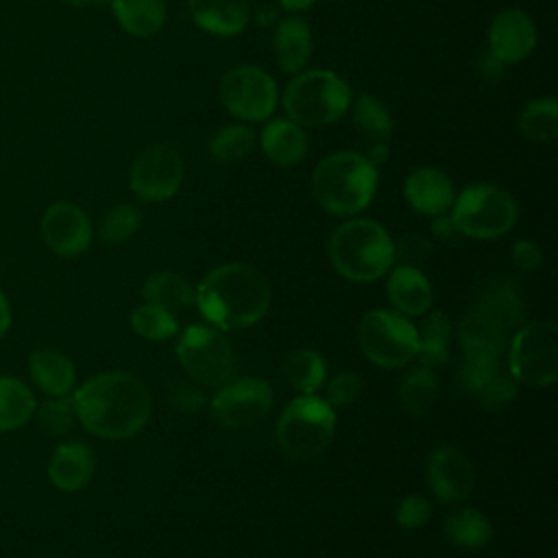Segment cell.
Wrapping results in <instances>:
<instances>
[{
  "mask_svg": "<svg viewBox=\"0 0 558 558\" xmlns=\"http://www.w3.org/2000/svg\"><path fill=\"white\" fill-rule=\"evenodd\" d=\"M76 421L94 436L122 440L135 436L150 416L146 384L126 371H105L72 392Z\"/></svg>",
  "mask_w": 558,
  "mask_h": 558,
  "instance_id": "cell-1",
  "label": "cell"
},
{
  "mask_svg": "<svg viewBox=\"0 0 558 558\" xmlns=\"http://www.w3.org/2000/svg\"><path fill=\"white\" fill-rule=\"evenodd\" d=\"M194 303L218 329L253 327L270 307L266 277L248 264L231 262L209 270L194 288Z\"/></svg>",
  "mask_w": 558,
  "mask_h": 558,
  "instance_id": "cell-2",
  "label": "cell"
},
{
  "mask_svg": "<svg viewBox=\"0 0 558 558\" xmlns=\"http://www.w3.org/2000/svg\"><path fill=\"white\" fill-rule=\"evenodd\" d=\"M377 166L357 150L327 155L312 174V194L331 216H355L366 209L377 192Z\"/></svg>",
  "mask_w": 558,
  "mask_h": 558,
  "instance_id": "cell-3",
  "label": "cell"
},
{
  "mask_svg": "<svg viewBox=\"0 0 558 558\" xmlns=\"http://www.w3.org/2000/svg\"><path fill=\"white\" fill-rule=\"evenodd\" d=\"M329 259L336 272L349 281H377L395 264V244L379 222L353 218L333 231Z\"/></svg>",
  "mask_w": 558,
  "mask_h": 558,
  "instance_id": "cell-4",
  "label": "cell"
},
{
  "mask_svg": "<svg viewBox=\"0 0 558 558\" xmlns=\"http://www.w3.org/2000/svg\"><path fill=\"white\" fill-rule=\"evenodd\" d=\"M281 105L288 120L303 129H320L349 111L351 87L331 70H305L286 85Z\"/></svg>",
  "mask_w": 558,
  "mask_h": 558,
  "instance_id": "cell-5",
  "label": "cell"
},
{
  "mask_svg": "<svg viewBox=\"0 0 558 558\" xmlns=\"http://www.w3.org/2000/svg\"><path fill=\"white\" fill-rule=\"evenodd\" d=\"M277 442L294 460H310L327 449L336 434V412L316 395L292 399L277 421Z\"/></svg>",
  "mask_w": 558,
  "mask_h": 558,
  "instance_id": "cell-6",
  "label": "cell"
},
{
  "mask_svg": "<svg viewBox=\"0 0 558 558\" xmlns=\"http://www.w3.org/2000/svg\"><path fill=\"white\" fill-rule=\"evenodd\" d=\"M519 218L514 198L499 185L473 183L456 194L451 220L460 235L475 240H495L506 235Z\"/></svg>",
  "mask_w": 558,
  "mask_h": 558,
  "instance_id": "cell-7",
  "label": "cell"
},
{
  "mask_svg": "<svg viewBox=\"0 0 558 558\" xmlns=\"http://www.w3.org/2000/svg\"><path fill=\"white\" fill-rule=\"evenodd\" d=\"M458 338L464 360L458 368V386L477 397L482 386L499 371L506 347V331L477 312H469L458 325Z\"/></svg>",
  "mask_w": 558,
  "mask_h": 558,
  "instance_id": "cell-8",
  "label": "cell"
},
{
  "mask_svg": "<svg viewBox=\"0 0 558 558\" xmlns=\"http://www.w3.org/2000/svg\"><path fill=\"white\" fill-rule=\"evenodd\" d=\"M362 353L381 368H401L416 355L418 331L395 310H371L357 327Z\"/></svg>",
  "mask_w": 558,
  "mask_h": 558,
  "instance_id": "cell-9",
  "label": "cell"
},
{
  "mask_svg": "<svg viewBox=\"0 0 558 558\" xmlns=\"http://www.w3.org/2000/svg\"><path fill=\"white\" fill-rule=\"evenodd\" d=\"M510 377L532 388H547L558 379V329L551 320L523 325L508 353Z\"/></svg>",
  "mask_w": 558,
  "mask_h": 558,
  "instance_id": "cell-10",
  "label": "cell"
},
{
  "mask_svg": "<svg viewBox=\"0 0 558 558\" xmlns=\"http://www.w3.org/2000/svg\"><path fill=\"white\" fill-rule=\"evenodd\" d=\"M183 371L203 386H222L235 373V353L227 336L211 325L187 327L177 342Z\"/></svg>",
  "mask_w": 558,
  "mask_h": 558,
  "instance_id": "cell-11",
  "label": "cell"
},
{
  "mask_svg": "<svg viewBox=\"0 0 558 558\" xmlns=\"http://www.w3.org/2000/svg\"><path fill=\"white\" fill-rule=\"evenodd\" d=\"M220 102L240 122H266L277 109L275 78L259 65H235L220 78Z\"/></svg>",
  "mask_w": 558,
  "mask_h": 558,
  "instance_id": "cell-12",
  "label": "cell"
},
{
  "mask_svg": "<svg viewBox=\"0 0 558 558\" xmlns=\"http://www.w3.org/2000/svg\"><path fill=\"white\" fill-rule=\"evenodd\" d=\"M272 410V388L259 377L229 379L209 403L214 421L225 429L257 425Z\"/></svg>",
  "mask_w": 558,
  "mask_h": 558,
  "instance_id": "cell-13",
  "label": "cell"
},
{
  "mask_svg": "<svg viewBox=\"0 0 558 558\" xmlns=\"http://www.w3.org/2000/svg\"><path fill=\"white\" fill-rule=\"evenodd\" d=\"M183 159L170 144H153L142 150L129 172L131 192L144 203L172 198L183 183Z\"/></svg>",
  "mask_w": 558,
  "mask_h": 558,
  "instance_id": "cell-14",
  "label": "cell"
},
{
  "mask_svg": "<svg viewBox=\"0 0 558 558\" xmlns=\"http://www.w3.org/2000/svg\"><path fill=\"white\" fill-rule=\"evenodd\" d=\"M39 233L44 244L59 257H78L94 240L89 216L83 207L70 201H54L44 209Z\"/></svg>",
  "mask_w": 558,
  "mask_h": 558,
  "instance_id": "cell-15",
  "label": "cell"
},
{
  "mask_svg": "<svg viewBox=\"0 0 558 558\" xmlns=\"http://www.w3.org/2000/svg\"><path fill=\"white\" fill-rule=\"evenodd\" d=\"M427 484L438 501H462L469 497L475 484L473 462L462 449L453 445H440L429 453Z\"/></svg>",
  "mask_w": 558,
  "mask_h": 558,
  "instance_id": "cell-16",
  "label": "cell"
},
{
  "mask_svg": "<svg viewBox=\"0 0 558 558\" xmlns=\"http://www.w3.org/2000/svg\"><path fill=\"white\" fill-rule=\"evenodd\" d=\"M536 41V24L521 9H504L490 20L488 48L504 65L523 61L534 50Z\"/></svg>",
  "mask_w": 558,
  "mask_h": 558,
  "instance_id": "cell-17",
  "label": "cell"
},
{
  "mask_svg": "<svg viewBox=\"0 0 558 558\" xmlns=\"http://www.w3.org/2000/svg\"><path fill=\"white\" fill-rule=\"evenodd\" d=\"M473 312L486 316L506 333L517 329L525 314L523 294L517 281L510 277H495L484 283L475 296Z\"/></svg>",
  "mask_w": 558,
  "mask_h": 558,
  "instance_id": "cell-18",
  "label": "cell"
},
{
  "mask_svg": "<svg viewBox=\"0 0 558 558\" xmlns=\"http://www.w3.org/2000/svg\"><path fill=\"white\" fill-rule=\"evenodd\" d=\"M96 471V456L83 440H65L54 447L48 460V477L63 493L85 488Z\"/></svg>",
  "mask_w": 558,
  "mask_h": 558,
  "instance_id": "cell-19",
  "label": "cell"
},
{
  "mask_svg": "<svg viewBox=\"0 0 558 558\" xmlns=\"http://www.w3.org/2000/svg\"><path fill=\"white\" fill-rule=\"evenodd\" d=\"M403 194L416 214L432 216V218L447 214V209H451L456 198L451 179L442 170L429 168V166L408 174Z\"/></svg>",
  "mask_w": 558,
  "mask_h": 558,
  "instance_id": "cell-20",
  "label": "cell"
},
{
  "mask_svg": "<svg viewBox=\"0 0 558 558\" xmlns=\"http://www.w3.org/2000/svg\"><path fill=\"white\" fill-rule=\"evenodd\" d=\"M26 366L33 384L46 397H70L76 388V368L59 349L37 347L31 351Z\"/></svg>",
  "mask_w": 558,
  "mask_h": 558,
  "instance_id": "cell-21",
  "label": "cell"
},
{
  "mask_svg": "<svg viewBox=\"0 0 558 558\" xmlns=\"http://www.w3.org/2000/svg\"><path fill=\"white\" fill-rule=\"evenodd\" d=\"M194 24L214 37L240 35L248 20V0H187Z\"/></svg>",
  "mask_w": 558,
  "mask_h": 558,
  "instance_id": "cell-22",
  "label": "cell"
},
{
  "mask_svg": "<svg viewBox=\"0 0 558 558\" xmlns=\"http://www.w3.org/2000/svg\"><path fill=\"white\" fill-rule=\"evenodd\" d=\"M386 292L395 312L403 314L405 318L423 316L434 303L432 283L416 266L399 264L395 270H390Z\"/></svg>",
  "mask_w": 558,
  "mask_h": 558,
  "instance_id": "cell-23",
  "label": "cell"
},
{
  "mask_svg": "<svg viewBox=\"0 0 558 558\" xmlns=\"http://www.w3.org/2000/svg\"><path fill=\"white\" fill-rule=\"evenodd\" d=\"M312 28L299 15H286L272 33V52L279 68L288 74H299L312 57Z\"/></svg>",
  "mask_w": 558,
  "mask_h": 558,
  "instance_id": "cell-24",
  "label": "cell"
},
{
  "mask_svg": "<svg viewBox=\"0 0 558 558\" xmlns=\"http://www.w3.org/2000/svg\"><path fill=\"white\" fill-rule=\"evenodd\" d=\"M264 155L281 168L299 163L307 153L305 129L288 118H268L259 133Z\"/></svg>",
  "mask_w": 558,
  "mask_h": 558,
  "instance_id": "cell-25",
  "label": "cell"
},
{
  "mask_svg": "<svg viewBox=\"0 0 558 558\" xmlns=\"http://www.w3.org/2000/svg\"><path fill=\"white\" fill-rule=\"evenodd\" d=\"M116 22L131 37H153L166 22V0H109Z\"/></svg>",
  "mask_w": 558,
  "mask_h": 558,
  "instance_id": "cell-26",
  "label": "cell"
},
{
  "mask_svg": "<svg viewBox=\"0 0 558 558\" xmlns=\"http://www.w3.org/2000/svg\"><path fill=\"white\" fill-rule=\"evenodd\" d=\"M35 395L13 375H0V434L17 432L35 414Z\"/></svg>",
  "mask_w": 558,
  "mask_h": 558,
  "instance_id": "cell-27",
  "label": "cell"
},
{
  "mask_svg": "<svg viewBox=\"0 0 558 558\" xmlns=\"http://www.w3.org/2000/svg\"><path fill=\"white\" fill-rule=\"evenodd\" d=\"M517 133L532 144H549L558 137V100L551 96L530 100L517 116Z\"/></svg>",
  "mask_w": 558,
  "mask_h": 558,
  "instance_id": "cell-28",
  "label": "cell"
},
{
  "mask_svg": "<svg viewBox=\"0 0 558 558\" xmlns=\"http://www.w3.org/2000/svg\"><path fill=\"white\" fill-rule=\"evenodd\" d=\"M146 303L157 305L168 312H181L194 303V288L192 283L172 270L153 272L142 288Z\"/></svg>",
  "mask_w": 558,
  "mask_h": 558,
  "instance_id": "cell-29",
  "label": "cell"
},
{
  "mask_svg": "<svg viewBox=\"0 0 558 558\" xmlns=\"http://www.w3.org/2000/svg\"><path fill=\"white\" fill-rule=\"evenodd\" d=\"M399 405L405 414L425 416L438 397V377L429 366L410 368L399 381Z\"/></svg>",
  "mask_w": 558,
  "mask_h": 558,
  "instance_id": "cell-30",
  "label": "cell"
},
{
  "mask_svg": "<svg viewBox=\"0 0 558 558\" xmlns=\"http://www.w3.org/2000/svg\"><path fill=\"white\" fill-rule=\"evenodd\" d=\"M445 536L460 549H482L490 536L493 525L477 508H460L447 514L445 519Z\"/></svg>",
  "mask_w": 558,
  "mask_h": 558,
  "instance_id": "cell-31",
  "label": "cell"
},
{
  "mask_svg": "<svg viewBox=\"0 0 558 558\" xmlns=\"http://www.w3.org/2000/svg\"><path fill=\"white\" fill-rule=\"evenodd\" d=\"M449 340H451V320L445 312H432L418 333L416 355L421 366H442L449 360Z\"/></svg>",
  "mask_w": 558,
  "mask_h": 558,
  "instance_id": "cell-32",
  "label": "cell"
},
{
  "mask_svg": "<svg viewBox=\"0 0 558 558\" xmlns=\"http://www.w3.org/2000/svg\"><path fill=\"white\" fill-rule=\"evenodd\" d=\"M286 381L303 395H314L327 377V364L320 353L312 349H299L286 355L283 360Z\"/></svg>",
  "mask_w": 558,
  "mask_h": 558,
  "instance_id": "cell-33",
  "label": "cell"
},
{
  "mask_svg": "<svg viewBox=\"0 0 558 558\" xmlns=\"http://www.w3.org/2000/svg\"><path fill=\"white\" fill-rule=\"evenodd\" d=\"M351 118L355 129L364 137H368L373 144L388 142L392 133V118H390V111L384 107V102L377 100L375 96L362 94L355 100H351Z\"/></svg>",
  "mask_w": 558,
  "mask_h": 558,
  "instance_id": "cell-34",
  "label": "cell"
},
{
  "mask_svg": "<svg viewBox=\"0 0 558 558\" xmlns=\"http://www.w3.org/2000/svg\"><path fill=\"white\" fill-rule=\"evenodd\" d=\"M255 148V133L244 124H227L209 140V155L218 163L242 161Z\"/></svg>",
  "mask_w": 558,
  "mask_h": 558,
  "instance_id": "cell-35",
  "label": "cell"
},
{
  "mask_svg": "<svg viewBox=\"0 0 558 558\" xmlns=\"http://www.w3.org/2000/svg\"><path fill=\"white\" fill-rule=\"evenodd\" d=\"M131 329L144 338V340H153V342H161L172 338L179 331V320L172 312L161 310L157 305H137L131 316H129Z\"/></svg>",
  "mask_w": 558,
  "mask_h": 558,
  "instance_id": "cell-36",
  "label": "cell"
},
{
  "mask_svg": "<svg viewBox=\"0 0 558 558\" xmlns=\"http://www.w3.org/2000/svg\"><path fill=\"white\" fill-rule=\"evenodd\" d=\"M142 227V214L131 203L113 205L98 222V238L105 244H122L131 240Z\"/></svg>",
  "mask_w": 558,
  "mask_h": 558,
  "instance_id": "cell-37",
  "label": "cell"
},
{
  "mask_svg": "<svg viewBox=\"0 0 558 558\" xmlns=\"http://www.w3.org/2000/svg\"><path fill=\"white\" fill-rule=\"evenodd\" d=\"M33 416L52 436L70 434L74 423H76V412H74L72 395L70 397H46L41 403L35 405V414Z\"/></svg>",
  "mask_w": 558,
  "mask_h": 558,
  "instance_id": "cell-38",
  "label": "cell"
},
{
  "mask_svg": "<svg viewBox=\"0 0 558 558\" xmlns=\"http://www.w3.org/2000/svg\"><path fill=\"white\" fill-rule=\"evenodd\" d=\"M514 397H517V381L510 375H504L499 371L493 373L490 379L477 392L480 403L493 412L506 408Z\"/></svg>",
  "mask_w": 558,
  "mask_h": 558,
  "instance_id": "cell-39",
  "label": "cell"
},
{
  "mask_svg": "<svg viewBox=\"0 0 558 558\" xmlns=\"http://www.w3.org/2000/svg\"><path fill=\"white\" fill-rule=\"evenodd\" d=\"M429 517H432V504H429V499H425L421 495L403 497L395 512V521L405 530H416V527L425 525L429 521Z\"/></svg>",
  "mask_w": 558,
  "mask_h": 558,
  "instance_id": "cell-40",
  "label": "cell"
},
{
  "mask_svg": "<svg viewBox=\"0 0 558 558\" xmlns=\"http://www.w3.org/2000/svg\"><path fill=\"white\" fill-rule=\"evenodd\" d=\"M168 405L181 414H194L205 405V395L198 386L187 381H174L166 390Z\"/></svg>",
  "mask_w": 558,
  "mask_h": 558,
  "instance_id": "cell-41",
  "label": "cell"
},
{
  "mask_svg": "<svg viewBox=\"0 0 558 558\" xmlns=\"http://www.w3.org/2000/svg\"><path fill=\"white\" fill-rule=\"evenodd\" d=\"M360 388H362V381L355 373H338L331 377V381L327 384V392H325V401L331 405V408H342V405H349L355 401V397L360 395Z\"/></svg>",
  "mask_w": 558,
  "mask_h": 558,
  "instance_id": "cell-42",
  "label": "cell"
},
{
  "mask_svg": "<svg viewBox=\"0 0 558 558\" xmlns=\"http://www.w3.org/2000/svg\"><path fill=\"white\" fill-rule=\"evenodd\" d=\"M429 253L432 244L423 235H408L399 242V246H395V259L399 257L403 266H418L429 257Z\"/></svg>",
  "mask_w": 558,
  "mask_h": 558,
  "instance_id": "cell-43",
  "label": "cell"
},
{
  "mask_svg": "<svg viewBox=\"0 0 558 558\" xmlns=\"http://www.w3.org/2000/svg\"><path fill=\"white\" fill-rule=\"evenodd\" d=\"M512 262L519 270H536L543 262V253L538 248L536 242L532 240H517L514 246H512Z\"/></svg>",
  "mask_w": 558,
  "mask_h": 558,
  "instance_id": "cell-44",
  "label": "cell"
},
{
  "mask_svg": "<svg viewBox=\"0 0 558 558\" xmlns=\"http://www.w3.org/2000/svg\"><path fill=\"white\" fill-rule=\"evenodd\" d=\"M432 233H434L438 240H442V242H451V240H456V238L460 235L458 229H456V225H453V220H451V216H447V214L434 216V220H432Z\"/></svg>",
  "mask_w": 558,
  "mask_h": 558,
  "instance_id": "cell-45",
  "label": "cell"
},
{
  "mask_svg": "<svg viewBox=\"0 0 558 558\" xmlns=\"http://www.w3.org/2000/svg\"><path fill=\"white\" fill-rule=\"evenodd\" d=\"M11 323H13V310H11L7 294L0 290V338H4L9 333Z\"/></svg>",
  "mask_w": 558,
  "mask_h": 558,
  "instance_id": "cell-46",
  "label": "cell"
},
{
  "mask_svg": "<svg viewBox=\"0 0 558 558\" xmlns=\"http://www.w3.org/2000/svg\"><path fill=\"white\" fill-rule=\"evenodd\" d=\"M277 2H279V7H283L290 13H299V11H305L312 4H316V0H277Z\"/></svg>",
  "mask_w": 558,
  "mask_h": 558,
  "instance_id": "cell-47",
  "label": "cell"
},
{
  "mask_svg": "<svg viewBox=\"0 0 558 558\" xmlns=\"http://www.w3.org/2000/svg\"><path fill=\"white\" fill-rule=\"evenodd\" d=\"M388 157V148H386V142H375L373 148H371V155H368V161L373 166H379L381 161H386Z\"/></svg>",
  "mask_w": 558,
  "mask_h": 558,
  "instance_id": "cell-48",
  "label": "cell"
},
{
  "mask_svg": "<svg viewBox=\"0 0 558 558\" xmlns=\"http://www.w3.org/2000/svg\"><path fill=\"white\" fill-rule=\"evenodd\" d=\"M61 2H65V4H70V7H85V4H92V2H96V0H61Z\"/></svg>",
  "mask_w": 558,
  "mask_h": 558,
  "instance_id": "cell-49",
  "label": "cell"
}]
</instances>
